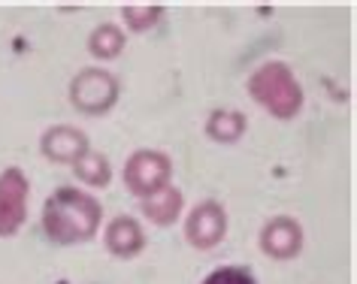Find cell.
Returning <instances> with one entry per match:
<instances>
[{"label":"cell","mask_w":357,"mask_h":284,"mask_svg":"<svg viewBox=\"0 0 357 284\" xmlns=\"http://www.w3.org/2000/svg\"><path fill=\"white\" fill-rule=\"evenodd\" d=\"M103 206L94 194L79 188H58L43 203V230L55 245L91 242L100 230Z\"/></svg>","instance_id":"6da1fadb"},{"label":"cell","mask_w":357,"mask_h":284,"mask_svg":"<svg viewBox=\"0 0 357 284\" xmlns=\"http://www.w3.org/2000/svg\"><path fill=\"white\" fill-rule=\"evenodd\" d=\"M248 94L257 106H264L273 118L288 121L303 109V88L294 70L282 61H266L248 76Z\"/></svg>","instance_id":"7a4b0ae2"},{"label":"cell","mask_w":357,"mask_h":284,"mask_svg":"<svg viewBox=\"0 0 357 284\" xmlns=\"http://www.w3.org/2000/svg\"><path fill=\"white\" fill-rule=\"evenodd\" d=\"M119 97H121V82L109 70L100 67H88L82 73H76L73 82H70V106L79 115H88V118H100V115L112 112Z\"/></svg>","instance_id":"3957f363"},{"label":"cell","mask_w":357,"mask_h":284,"mask_svg":"<svg viewBox=\"0 0 357 284\" xmlns=\"http://www.w3.org/2000/svg\"><path fill=\"white\" fill-rule=\"evenodd\" d=\"M169 179H173V161L164 152H155V148H139L124 164V184L139 200L167 188Z\"/></svg>","instance_id":"277c9868"},{"label":"cell","mask_w":357,"mask_h":284,"mask_svg":"<svg viewBox=\"0 0 357 284\" xmlns=\"http://www.w3.org/2000/svg\"><path fill=\"white\" fill-rule=\"evenodd\" d=\"M28 175L19 166L0 173V236H15L28 218Z\"/></svg>","instance_id":"5b68a950"},{"label":"cell","mask_w":357,"mask_h":284,"mask_svg":"<svg viewBox=\"0 0 357 284\" xmlns=\"http://www.w3.org/2000/svg\"><path fill=\"white\" fill-rule=\"evenodd\" d=\"M227 236V212L215 200H203L194 206V212L185 221V239L197 251H209V248L221 245Z\"/></svg>","instance_id":"8992f818"},{"label":"cell","mask_w":357,"mask_h":284,"mask_svg":"<svg viewBox=\"0 0 357 284\" xmlns=\"http://www.w3.org/2000/svg\"><path fill=\"white\" fill-rule=\"evenodd\" d=\"M261 251L273 260H294L303 251V227L288 215H275L261 230Z\"/></svg>","instance_id":"52a82bcc"},{"label":"cell","mask_w":357,"mask_h":284,"mask_svg":"<svg viewBox=\"0 0 357 284\" xmlns=\"http://www.w3.org/2000/svg\"><path fill=\"white\" fill-rule=\"evenodd\" d=\"M88 148L91 145H88L85 130L73 127V124H55V127H49L46 133H43V139H40V152L52 164L73 166L79 157L88 152Z\"/></svg>","instance_id":"ba28073f"},{"label":"cell","mask_w":357,"mask_h":284,"mask_svg":"<svg viewBox=\"0 0 357 284\" xmlns=\"http://www.w3.org/2000/svg\"><path fill=\"white\" fill-rule=\"evenodd\" d=\"M103 245L106 251L112 257H119V260H130V257L142 254V248H146V230L137 218L130 215H119L112 218L109 224L103 230Z\"/></svg>","instance_id":"9c48e42d"},{"label":"cell","mask_w":357,"mask_h":284,"mask_svg":"<svg viewBox=\"0 0 357 284\" xmlns=\"http://www.w3.org/2000/svg\"><path fill=\"white\" fill-rule=\"evenodd\" d=\"M182 209H185V197H182V191H178L173 182H169L167 188H160V191L151 194V197L142 200V212H146V218L151 221V224H158V227L176 224L178 215H182Z\"/></svg>","instance_id":"30bf717a"},{"label":"cell","mask_w":357,"mask_h":284,"mask_svg":"<svg viewBox=\"0 0 357 284\" xmlns=\"http://www.w3.org/2000/svg\"><path fill=\"white\" fill-rule=\"evenodd\" d=\"M248 130V118L239 109H215L206 118V136L221 145H234Z\"/></svg>","instance_id":"8fae6325"},{"label":"cell","mask_w":357,"mask_h":284,"mask_svg":"<svg viewBox=\"0 0 357 284\" xmlns=\"http://www.w3.org/2000/svg\"><path fill=\"white\" fill-rule=\"evenodd\" d=\"M73 173H76L79 182L88 184V188H109V182H112L109 157L94 152V148H88V152L73 164Z\"/></svg>","instance_id":"7c38bea8"},{"label":"cell","mask_w":357,"mask_h":284,"mask_svg":"<svg viewBox=\"0 0 357 284\" xmlns=\"http://www.w3.org/2000/svg\"><path fill=\"white\" fill-rule=\"evenodd\" d=\"M128 46V40H124V31L119 24H97L91 31V37H88V52L97 58V61H115Z\"/></svg>","instance_id":"4fadbf2b"},{"label":"cell","mask_w":357,"mask_h":284,"mask_svg":"<svg viewBox=\"0 0 357 284\" xmlns=\"http://www.w3.org/2000/svg\"><path fill=\"white\" fill-rule=\"evenodd\" d=\"M164 6H158V3H151V6H146V3H128V6H121V19H124V24H128L130 31H137V33H146V31H151L155 24L164 19Z\"/></svg>","instance_id":"5bb4252c"},{"label":"cell","mask_w":357,"mask_h":284,"mask_svg":"<svg viewBox=\"0 0 357 284\" xmlns=\"http://www.w3.org/2000/svg\"><path fill=\"white\" fill-rule=\"evenodd\" d=\"M203 284H257V281L245 266H218L203 278Z\"/></svg>","instance_id":"9a60e30c"}]
</instances>
